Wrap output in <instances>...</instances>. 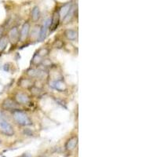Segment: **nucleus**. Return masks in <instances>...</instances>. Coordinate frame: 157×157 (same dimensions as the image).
<instances>
[{
  "mask_svg": "<svg viewBox=\"0 0 157 157\" xmlns=\"http://www.w3.org/2000/svg\"><path fill=\"white\" fill-rule=\"evenodd\" d=\"M12 112V118L14 122L21 127H29L33 124L32 119L26 112L21 109H17Z\"/></svg>",
  "mask_w": 157,
  "mask_h": 157,
  "instance_id": "nucleus-1",
  "label": "nucleus"
},
{
  "mask_svg": "<svg viewBox=\"0 0 157 157\" xmlns=\"http://www.w3.org/2000/svg\"><path fill=\"white\" fill-rule=\"evenodd\" d=\"M26 75L32 80H38L39 81L46 80L49 77V73L46 70L33 67L27 70Z\"/></svg>",
  "mask_w": 157,
  "mask_h": 157,
  "instance_id": "nucleus-2",
  "label": "nucleus"
},
{
  "mask_svg": "<svg viewBox=\"0 0 157 157\" xmlns=\"http://www.w3.org/2000/svg\"><path fill=\"white\" fill-rule=\"evenodd\" d=\"M0 132L6 136H13L15 133L12 124L4 116L0 117Z\"/></svg>",
  "mask_w": 157,
  "mask_h": 157,
  "instance_id": "nucleus-3",
  "label": "nucleus"
},
{
  "mask_svg": "<svg viewBox=\"0 0 157 157\" xmlns=\"http://www.w3.org/2000/svg\"><path fill=\"white\" fill-rule=\"evenodd\" d=\"M51 23V18L46 19L42 26H40V31L39 34V37L37 39V42H43L45 40V39L47 36V32L50 29V26Z\"/></svg>",
  "mask_w": 157,
  "mask_h": 157,
  "instance_id": "nucleus-4",
  "label": "nucleus"
},
{
  "mask_svg": "<svg viewBox=\"0 0 157 157\" xmlns=\"http://www.w3.org/2000/svg\"><path fill=\"white\" fill-rule=\"evenodd\" d=\"M6 35L8 37L9 43H10L13 46L17 45L19 43L20 32H19L18 28L17 26H13V28H11L9 30L8 34Z\"/></svg>",
  "mask_w": 157,
  "mask_h": 157,
  "instance_id": "nucleus-5",
  "label": "nucleus"
},
{
  "mask_svg": "<svg viewBox=\"0 0 157 157\" xmlns=\"http://www.w3.org/2000/svg\"><path fill=\"white\" fill-rule=\"evenodd\" d=\"M2 109L6 111L13 112L14 110L19 109V104L13 98H6L2 103Z\"/></svg>",
  "mask_w": 157,
  "mask_h": 157,
  "instance_id": "nucleus-6",
  "label": "nucleus"
},
{
  "mask_svg": "<svg viewBox=\"0 0 157 157\" xmlns=\"http://www.w3.org/2000/svg\"><path fill=\"white\" fill-rule=\"evenodd\" d=\"M30 30H31V24L29 22H25L22 25L21 31H20V39L19 42L24 43L25 42L28 38L29 37Z\"/></svg>",
  "mask_w": 157,
  "mask_h": 157,
  "instance_id": "nucleus-7",
  "label": "nucleus"
},
{
  "mask_svg": "<svg viewBox=\"0 0 157 157\" xmlns=\"http://www.w3.org/2000/svg\"><path fill=\"white\" fill-rule=\"evenodd\" d=\"M50 86L58 92H64L68 89L67 84L64 83V81L62 79L61 80H52L50 83Z\"/></svg>",
  "mask_w": 157,
  "mask_h": 157,
  "instance_id": "nucleus-8",
  "label": "nucleus"
},
{
  "mask_svg": "<svg viewBox=\"0 0 157 157\" xmlns=\"http://www.w3.org/2000/svg\"><path fill=\"white\" fill-rule=\"evenodd\" d=\"M13 99H14V101H16L19 105L20 104H23V105L28 104L30 102V101H31L30 97L26 93H24V92H17L14 95Z\"/></svg>",
  "mask_w": 157,
  "mask_h": 157,
  "instance_id": "nucleus-9",
  "label": "nucleus"
},
{
  "mask_svg": "<svg viewBox=\"0 0 157 157\" xmlns=\"http://www.w3.org/2000/svg\"><path fill=\"white\" fill-rule=\"evenodd\" d=\"M64 35L68 41L75 42L78 39V31L75 29H67L64 31Z\"/></svg>",
  "mask_w": 157,
  "mask_h": 157,
  "instance_id": "nucleus-10",
  "label": "nucleus"
},
{
  "mask_svg": "<svg viewBox=\"0 0 157 157\" xmlns=\"http://www.w3.org/2000/svg\"><path fill=\"white\" fill-rule=\"evenodd\" d=\"M35 83L32 79L31 78H21V80L18 81V86L24 89H30L34 86Z\"/></svg>",
  "mask_w": 157,
  "mask_h": 157,
  "instance_id": "nucleus-11",
  "label": "nucleus"
},
{
  "mask_svg": "<svg viewBox=\"0 0 157 157\" xmlns=\"http://www.w3.org/2000/svg\"><path fill=\"white\" fill-rule=\"evenodd\" d=\"M60 20H61V18H60V16H59V13L58 12H55V13H53L52 18H51L50 26V32H54V31L57 29V28L59 25Z\"/></svg>",
  "mask_w": 157,
  "mask_h": 157,
  "instance_id": "nucleus-12",
  "label": "nucleus"
},
{
  "mask_svg": "<svg viewBox=\"0 0 157 157\" xmlns=\"http://www.w3.org/2000/svg\"><path fill=\"white\" fill-rule=\"evenodd\" d=\"M72 4L71 3H65L64 5H63L62 6H61L58 11L59 16H60V18H61V20H63V19L66 17V15L68 13L70 10L72 9Z\"/></svg>",
  "mask_w": 157,
  "mask_h": 157,
  "instance_id": "nucleus-13",
  "label": "nucleus"
},
{
  "mask_svg": "<svg viewBox=\"0 0 157 157\" xmlns=\"http://www.w3.org/2000/svg\"><path fill=\"white\" fill-rule=\"evenodd\" d=\"M78 144V138L77 136H73L71 138L68 140L65 145V148L68 150H73L76 147Z\"/></svg>",
  "mask_w": 157,
  "mask_h": 157,
  "instance_id": "nucleus-14",
  "label": "nucleus"
},
{
  "mask_svg": "<svg viewBox=\"0 0 157 157\" xmlns=\"http://www.w3.org/2000/svg\"><path fill=\"white\" fill-rule=\"evenodd\" d=\"M40 17H41V13H40V10L39 6H34L31 12V17L32 20L34 22L38 21L39 20Z\"/></svg>",
  "mask_w": 157,
  "mask_h": 157,
  "instance_id": "nucleus-15",
  "label": "nucleus"
},
{
  "mask_svg": "<svg viewBox=\"0 0 157 157\" xmlns=\"http://www.w3.org/2000/svg\"><path fill=\"white\" fill-rule=\"evenodd\" d=\"M9 44V39L7 35H3L2 37H0V53H2L5 50Z\"/></svg>",
  "mask_w": 157,
  "mask_h": 157,
  "instance_id": "nucleus-16",
  "label": "nucleus"
},
{
  "mask_svg": "<svg viewBox=\"0 0 157 157\" xmlns=\"http://www.w3.org/2000/svg\"><path fill=\"white\" fill-rule=\"evenodd\" d=\"M75 10L74 6H72V9L70 10L68 13L66 15V17L62 20V21H63L64 24H68V23H70V22L72 21V19H73V17H74L75 16Z\"/></svg>",
  "mask_w": 157,
  "mask_h": 157,
  "instance_id": "nucleus-17",
  "label": "nucleus"
},
{
  "mask_svg": "<svg viewBox=\"0 0 157 157\" xmlns=\"http://www.w3.org/2000/svg\"><path fill=\"white\" fill-rule=\"evenodd\" d=\"M39 31H40V26H38V25L34 26L32 28V30H30L29 37L37 40L38 37H39Z\"/></svg>",
  "mask_w": 157,
  "mask_h": 157,
  "instance_id": "nucleus-18",
  "label": "nucleus"
},
{
  "mask_svg": "<svg viewBox=\"0 0 157 157\" xmlns=\"http://www.w3.org/2000/svg\"><path fill=\"white\" fill-rule=\"evenodd\" d=\"M49 53H50V50L48 48H46V47H41V48L38 50L36 54L39 57H40L43 58V57H46L48 56Z\"/></svg>",
  "mask_w": 157,
  "mask_h": 157,
  "instance_id": "nucleus-19",
  "label": "nucleus"
},
{
  "mask_svg": "<svg viewBox=\"0 0 157 157\" xmlns=\"http://www.w3.org/2000/svg\"><path fill=\"white\" fill-rule=\"evenodd\" d=\"M56 102H57V104H60L61 106L62 107H64V108H66V102L63 100V99H61V98H57L56 100Z\"/></svg>",
  "mask_w": 157,
  "mask_h": 157,
  "instance_id": "nucleus-20",
  "label": "nucleus"
},
{
  "mask_svg": "<svg viewBox=\"0 0 157 157\" xmlns=\"http://www.w3.org/2000/svg\"><path fill=\"white\" fill-rule=\"evenodd\" d=\"M24 133L26 134V135H28V136H32V132L31 130H29V129H25L24 131Z\"/></svg>",
  "mask_w": 157,
  "mask_h": 157,
  "instance_id": "nucleus-21",
  "label": "nucleus"
},
{
  "mask_svg": "<svg viewBox=\"0 0 157 157\" xmlns=\"http://www.w3.org/2000/svg\"><path fill=\"white\" fill-rule=\"evenodd\" d=\"M19 157H32V155L29 154V153H24V154H22L21 156H20Z\"/></svg>",
  "mask_w": 157,
  "mask_h": 157,
  "instance_id": "nucleus-22",
  "label": "nucleus"
},
{
  "mask_svg": "<svg viewBox=\"0 0 157 157\" xmlns=\"http://www.w3.org/2000/svg\"><path fill=\"white\" fill-rule=\"evenodd\" d=\"M3 35V28L0 27V37H2Z\"/></svg>",
  "mask_w": 157,
  "mask_h": 157,
  "instance_id": "nucleus-23",
  "label": "nucleus"
},
{
  "mask_svg": "<svg viewBox=\"0 0 157 157\" xmlns=\"http://www.w3.org/2000/svg\"><path fill=\"white\" fill-rule=\"evenodd\" d=\"M4 116V115H3V112L0 110V117H3Z\"/></svg>",
  "mask_w": 157,
  "mask_h": 157,
  "instance_id": "nucleus-24",
  "label": "nucleus"
},
{
  "mask_svg": "<svg viewBox=\"0 0 157 157\" xmlns=\"http://www.w3.org/2000/svg\"><path fill=\"white\" fill-rule=\"evenodd\" d=\"M0 143H1V140H0Z\"/></svg>",
  "mask_w": 157,
  "mask_h": 157,
  "instance_id": "nucleus-25",
  "label": "nucleus"
}]
</instances>
